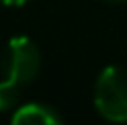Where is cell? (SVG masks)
I'll return each mask as SVG.
<instances>
[{"mask_svg": "<svg viewBox=\"0 0 127 125\" xmlns=\"http://www.w3.org/2000/svg\"><path fill=\"white\" fill-rule=\"evenodd\" d=\"M10 125H65V123L52 106L40 102H29L17 108Z\"/></svg>", "mask_w": 127, "mask_h": 125, "instance_id": "cell-3", "label": "cell"}, {"mask_svg": "<svg viewBox=\"0 0 127 125\" xmlns=\"http://www.w3.org/2000/svg\"><path fill=\"white\" fill-rule=\"evenodd\" d=\"M96 111L106 121L127 123V69L119 65L106 67L94 88Z\"/></svg>", "mask_w": 127, "mask_h": 125, "instance_id": "cell-1", "label": "cell"}, {"mask_svg": "<svg viewBox=\"0 0 127 125\" xmlns=\"http://www.w3.org/2000/svg\"><path fill=\"white\" fill-rule=\"evenodd\" d=\"M42 67V56L35 42L27 35H15L8 40L2 52L4 77L19 86H27L38 77Z\"/></svg>", "mask_w": 127, "mask_h": 125, "instance_id": "cell-2", "label": "cell"}, {"mask_svg": "<svg viewBox=\"0 0 127 125\" xmlns=\"http://www.w3.org/2000/svg\"><path fill=\"white\" fill-rule=\"evenodd\" d=\"M106 2H127V0H106Z\"/></svg>", "mask_w": 127, "mask_h": 125, "instance_id": "cell-6", "label": "cell"}, {"mask_svg": "<svg viewBox=\"0 0 127 125\" xmlns=\"http://www.w3.org/2000/svg\"><path fill=\"white\" fill-rule=\"evenodd\" d=\"M0 2H2L4 6H23L27 0H0Z\"/></svg>", "mask_w": 127, "mask_h": 125, "instance_id": "cell-5", "label": "cell"}, {"mask_svg": "<svg viewBox=\"0 0 127 125\" xmlns=\"http://www.w3.org/2000/svg\"><path fill=\"white\" fill-rule=\"evenodd\" d=\"M21 88H23V86H19V83L6 79V77L0 81V111H2V113L17 106L19 96H21Z\"/></svg>", "mask_w": 127, "mask_h": 125, "instance_id": "cell-4", "label": "cell"}]
</instances>
